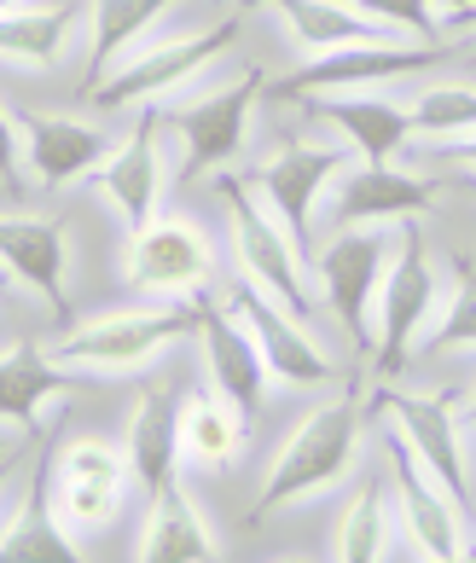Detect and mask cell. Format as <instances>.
<instances>
[{"label":"cell","instance_id":"6da1fadb","mask_svg":"<svg viewBox=\"0 0 476 563\" xmlns=\"http://www.w3.org/2000/svg\"><path fill=\"white\" fill-rule=\"evenodd\" d=\"M355 459H361V407H355V389H348L337 401L308 412L291 430V442L274 453L267 483L256 494V517H274L285 506H302V499H320L325 488H337L355 471Z\"/></svg>","mask_w":476,"mask_h":563},{"label":"cell","instance_id":"7a4b0ae2","mask_svg":"<svg viewBox=\"0 0 476 563\" xmlns=\"http://www.w3.org/2000/svg\"><path fill=\"white\" fill-rule=\"evenodd\" d=\"M198 331V308L186 302H163V308H129V314H106V320H88L65 331L53 343V361L81 366V372H134L146 366L157 349H169L180 338Z\"/></svg>","mask_w":476,"mask_h":563},{"label":"cell","instance_id":"3957f363","mask_svg":"<svg viewBox=\"0 0 476 563\" xmlns=\"http://www.w3.org/2000/svg\"><path fill=\"white\" fill-rule=\"evenodd\" d=\"M442 58H447L442 41H401V35H384V41H348V47L314 53L302 70H291V76H285L279 88H274V99L384 88V81H401V76H412V70L442 65Z\"/></svg>","mask_w":476,"mask_h":563},{"label":"cell","instance_id":"277c9868","mask_svg":"<svg viewBox=\"0 0 476 563\" xmlns=\"http://www.w3.org/2000/svg\"><path fill=\"white\" fill-rule=\"evenodd\" d=\"M430 314H436V267H430L424 233L412 221H401V250L384 274L378 320H372V361H378V372H401L412 361Z\"/></svg>","mask_w":476,"mask_h":563},{"label":"cell","instance_id":"5b68a950","mask_svg":"<svg viewBox=\"0 0 476 563\" xmlns=\"http://www.w3.org/2000/svg\"><path fill=\"white\" fill-rule=\"evenodd\" d=\"M215 186H221L226 210H233V250H239L244 279H251L256 290H267L279 308H291V314L308 325V320H314V297H308V285H302L297 239L285 233V221H274V216L256 210V198L244 192V180L215 175Z\"/></svg>","mask_w":476,"mask_h":563},{"label":"cell","instance_id":"8992f818","mask_svg":"<svg viewBox=\"0 0 476 563\" xmlns=\"http://www.w3.org/2000/svg\"><path fill=\"white\" fill-rule=\"evenodd\" d=\"M215 274V250L198 233V221L186 216H152L146 227H134L129 250H122V279L152 297H192Z\"/></svg>","mask_w":476,"mask_h":563},{"label":"cell","instance_id":"52a82bcc","mask_svg":"<svg viewBox=\"0 0 476 563\" xmlns=\"http://www.w3.org/2000/svg\"><path fill=\"white\" fill-rule=\"evenodd\" d=\"M262 93V70H244L239 81L192 99V106H175L163 111V122L180 134L186 145V163H180V180H203V175H221L226 163L244 152V134H251V106Z\"/></svg>","mask_w":476,"mask_h":563},{"label":"cell","instance_id":"ba28073f","mask_svg":"<svg viewBox=\"0 0 476 563\" xmlns=\"http://www.w3.org/2000/svg\"><path fill=\"white\" fill-rule=\"evenodd\" d=\"M239 35V12L233 18H221L215 30H198V35H169V41H157V47H146L140 58H129L122 70H111L99 88L88 93V106L93 111H122V106H146V99L157 93H169L180 88V81H192L210 58L226 47V41Z\"/></svg>","mask_w":476,"mask_h":563},{"label":"cell","instance_id":"9c48e42d","mask_svg":"<svg viewBox=\"0 0 476 563\" xmlns=\"http://www.w3.org/2000/svg\"><path fill=\"white\" fill-rule=\"evenodd\" d=\"M314 274H320V297H325L331 314L343 320V331L372 349V314H378V290H384V274H389V239L366 233V227H355V233L343 227V233L320 250Z\"/></svg>","mask_w":476,"mask_h":563},{"label":"cell","instance_id":"30bf717a","mask_svg":"<svg viewBox=\"0 0 476 563\" xmlns=\"http://www.w3.org/2000/svg\"><path fill=\"white\" fill-rule=\"evenodd\" d=\"M389 430V459H396V494H401V529L419 563H453L465 558V506L453 499L436 476L419 465V453L407 448V435L384 419Z\"/></svg>","mask_w":476,"mask_h":563},{"label":"cell","instance_id":"8fae6325","mask_svg":"<svg viewBox=\"0 0 476 563\" xmlns=\"http://www.w3.org/2000/svg\"><path fill=\"white\" fill-rule=\"evenodd\" d=\"M129 476H134V465L111 442H99V435L65 442L53 459V511L65 517L70 529H106L122 511Z\"/></svg>","mask_w":476,"mask_h":563},{"label":"cell","instance_id":"7c38bea8","mask_svg":"<svg viewBox=\"0 0 476 563\" xmlns=\"http://www.w3.org/2000/svg\"><path fill=\"white\" fill-rule=\"evenodd\" d=\"M355 163V145H308V140H291L285 152H274L256 169V180L244 186H262V198L274 203V216L285 221L291 239H308V227L320 216V198L337 186V175Z\"/></svg>","mask_w":476,"mask_h":563},{"label":"cell","instance_id":"4fadbf2b","mask_svg":"<svg viewBox=\"0 0 476 563\" xmlns=\"http://www.w3.org/2000/svg\"><path fill=\"white\" fill-rule=\"evenodd\" d=\"M378 412L407 435V448L419 453V465L465 506V499H471L465 435H460V419H453V407L442 401V395H407V389L396 395V389H384V395H378Z\"/></svg>","mask_w":476,"mask_h":563},{"label":"cell","instance_id":"5bb4252c","mask_svg":"<svg viewBox=\"0 0 476 563\" xmlns=\"http://www.w3.org/2000/svg\"><path fill=\"white\" fill-rule=\"evenodd\" d=\"M436 210V186L424 175H407L396 163H348L331 186V227H366V221H419Z\"/></svg>","mask_w":476,"mask_h":563},{"label":"cell","instance_id":"9a60e30c","mask_svg":"<svg viewBox=\"0 0 476 563\" xmlns=\"http://www.w3.org/2000/svg\"><path fill=\"white\" fill-rule=\"evenodd\" d=\"M233 314L251 325V338L262 343V361L279 384H331L325 349L308 338V325L291 314V308H279L267 290H256L251 279H244L233 290Z\"/></svg>","mask_w":476,"mask_h":563},{"label":"cell","instance_id":"2e32d148","mask_svg":"<svg viewBox=\"0 0 476 563\" xmlns=\"http://www.w3.org/2000/svg\"><path fill=\"white\" fill-rule=\"evenodd\" d=\"M18 134L30 145V169H35V192H65L70 180L93 175L117 145L111 134L88 129L76 117H47V111H18Z\"/></svg>","mask_w":476,"mask_h":563},{"label":"cell","instance_id":"e0dca14e","mask_svg":"<svg viewBox=\"0 0 476 563\" xmlns=\"http://www.w3.org/2000/svg\"><path fill=\"white\" fill-rule=\"evenodd\" d=\"M157 129H163V111H140L134 134L117 145V152L93 169V186L111 210L134 227H146L157 216V198H163V163H157Z\"/></svg>","mask_w":476,"mask_h":563},{"label":"cell","instance_id":"ac0fdd59","mask_svg":"<svg viewBox=\"0 0 476 563\" xmlns=\"http://www.w3.org/2000/svg\"><path fill=\"white\" fill-rule=\"evenodd\" d=\"M198 343H203V361H210V378L215 389L233 401L244 419L262 407V389H267V361H262V343L251 338L233 308H198Z\"/></svg>","mask_w":476,"mask_h":563},{"label":"cell","instance_id":"d6986e66","mask_svg":"<svg viewBox=\"0 0 476 563\" xmlns=\"http://www.w3.org/2000/svg\"><path fill=\"white\" fill-rule=\"evenodd\" d=\"M0 267H12V279L41 290V302L58 320L70 314L65 297V227L47 216H0Z\"/></svg>","mask_w":476,"mask_h":563},{"label":"cell","instance_id":"ffe728a7","mask_svg":"<svg viewBox=\"0 0 476 563\" xmlns=\"http://www.w3.org/2000/svg\"><path fill=\"white\" fill-rule=\"evenodd\" d=\"M308 111L337 122L343 140L361 152V163H396V152L419 134L412 111H401L396 99H378V93H320V99H308Z\"/></svg>","mask_w":476,"mask_h":563},{"label":"cell","instance_id":"44dd1931","mask_svg":"<svg viewBox=\"0 0 476 563\" xmlns=\"http://www.w3.org/2000/svg\"><path fill=\"white\" fill-rule=\"evenodd\" d=\"M140 563H221V540L203 529V511L192 506V494L180 488V476L169 488L152 494Z\"/></svg>","mask_w":476,"mask_h":563},{"label":"cell","instance_id":"7402d4cb","mask_svg":"<svg viewBox=\"0 0 476 563\" xmlns=\"http://www.w3.org/2000/svg\"><path fill=\"white\" fill-rule=\"evenodd\" d=\"M0 563H88L81 547L65 534V517L53 511V476L47 471L30 476L24 506L0 529Z\"/></svg>","mask_w":476,"mask_h":563},{"label":"cell","instance_id":"603a6c76","mask_svg":"<svg viewBox=\"0 0 476 563\" xmlns=\"http://www.w3.org/2000/svg\"><path fill=\"white\" fill-rule=\"evenodd\" d=\"M180 401L163 384H146L134 401V424H129V465L134 476L146 483L152 494L175 483V465H180Z\"/></svg>","mask_w":476,"mask_h":563},{"label":"cell","instance_id":"cb8c5ba5","mask_svg":"<svg viewBox=\"0 0 476 563\" xmlns=\"http://www.w3.org/2000/svg\"><path fill=\"white\" fill-rule=\"evenodd\" d=\"M65 389H76V372L53 361V349L18 343L0 354V419L7 424H41V407Z\"/></svg>","mask_w":476,"mask_h":563},{"label":"cell","instance_id":"d4e9b609","mask_svg":"<svg viewBox=\"0 0 476 563\" xmlns=\"http://www.w3.org/2000/svg\"><path fill=\"white\" fill-rule=\"evenodd\" d=\"M180 448H186V459H198V465L226 471L244 453V412L226 401L221 389L215 395L192 389L180 401Z\"/></svg>","mask_w":476,"mask_h":563},{"label":"cell","instance_id":"484cf974","mask_svg":"<svg viewBox=\"0 0 476 563\" xmlns=\"http://www.w3.org/2000/svg\"><path fill=\"white\" fill-rule=\"evenodd\" d=\"M244 7H274L297 30V41L308 53H331V47H348V41H384L389 35L384 24H372L366 12L343 7V0H244Z\"/></svg>","mask_w":476,"mask_h":563},{"label":"cell","instance_id":"4316f807","mask_svg":"<svg viewBox=\"0 0 476 563\" xmlns=\"http://www.w3.org/2000/svg\"><path fill=\"white\" fill-rule=\"evenodd\" d=\"M70 30H76V0H58V7H7L0 12V58L47 70V65H58Z\"/></svg>","mask_w":476,"mask_h":563},{"label":"cell","instance_id":"83f0119b","mask_svg":"<svg viewBox=\"0 0 476 563\" xmlns=\"http://www.w3.org/2000/svg\"><path fill=\"white\" fill-rule=\"evenodd\" d=\"M175 0H93V53H88V76H81V93H93L99 81L111 76L117 53L134 47L140 30L152 24L157 12H169Z\"/></svg>","mask_w":476,"mask_h":563},{"label":"cell","instance_id":"f1b7e54d","mask_svg":"<svg viewBox=\"0 0 476 563\" xmlns=\"http://www.w3.org/2000/svg\"><path fill=\"white\" fill-rule=\"evenodd\" d=\"M384 552H389V499L378 476H366L337 523V563H384Z\"/></svg>","mask_w":476,"mask_h":563},{"label":"cell","instance_id":"f546056e","mask_svg":"<svg viewBox=\"0 0 476 563\" xmlns=\"http://www.w3.org/2000/svg\"><path fill=\"white\" fill-rule=\"evenodd\" d=\"M412 129H419L424 140L476 134V88L471 81H436V88H419V99H412Z\"/></svg>","mask_w":476,"mask_h":563},{"label":"cell","instance_id":"4dcf8cb0","mask_svg":"<svg viewBox=\"0 0 476 563\" xmlns=\"http://www.w3.org/2000/svg\"><path fill=\"white\" fill-rule=\"evenodd\" d=\"M447 349H476V274L471 267H460L447 308L430 314V325L419 331V349L412 354H447Z\"/></svg>","mask_w":476,"mask_h":563},{"label":"cell","instance_id":"1f68e13d","mask_svg":"<svg viewBox=\"0 0 476 563\" xmlns=\"http://www.w3.org/2000/svg\"><path fill=\"white\" fill-rule=\"evenodd\" d=\"M355 12H366L372 24L396 30V35H412V41H442V24H436V7L430 0H348Z\"/></svg>","mask_w":476,"mask_h":563},{"label":"cell","instance_id":"d6a6232c","mask_svg":"<svg viewBox=\"0 0 476 563\" xmlns=\"http://www.w3.org/2000/svg\"><path fill=\"white\" fill-rule=\"evenodd\" d=\"M18 145H24V134H18L12 111L0 106V186H7L12 198H24V175H18Z\"/></svg>","mask_w":476,"mask_h":563},{"label":"cell","instance_id":"836d02e7","mask_svg":"<svg viewBox=\"0 0 476 563\" xmlns=\"http://www.w3.org/2000/svg\"><path fill=\"white\" fill-rule=\"evenodd\" d=\"M430 152L442 163H460V169L476 175V134H460V140H430Z\"/></svg>","mask_w":476,"mask_h":563},{"label":"cell","instance_id":"e575fe53","mask_svg":"<svg viewBox=\"0 0 476 563\" xmlns=\"http://www.w3.org/2000/svg\"><path fill=\"white\" fill-rule=\"evenodd\" d=\"M430 7L447 12V18H460V12H471V7H476V0H430Z\"/></svg>","mask_w":476,"mask_h":563},{"label":"cell","instance_id":"d590c367","mask_svg":"<svg viewBox=\"0 0 476 563\" xmlns=\"http://www.w3.org/2000/svg\"><path fill=\"white\" fill-rule=\"evenodd\" d=\"M447 30H476V7H471V12H460V18H447Z\"/></svg>","mask_w":476,"mask_h":563},{"label":"cell","instance_id":"8d00e7d4","mask_svg":"<svg viewBox=\"0 0 476 563\" xmlns=\"http://www.w3.org/2000/svg\"><path fill=\"white\" fill-rule=\"evenodd\" d=\"M465 424H476V384H471V395H465Z\"/></svg>","mask_w":476,"mask_h":563},{"label":"cell","instance_id":"74e56055","mask_svg":"<svg viewBox=\"0 0 476 563\" xmlns=\"http://www.w3.org/2000/svg\"><path fill=\"white\" fill-rule=\"evenodd\" d=\"M7 476H12V453H0V488H7Z\"/></svg>","mask_w":476,"mask_h":563},{"label":"cell","instance_id":"f35d334b","mask_svg":"<svg viewBox=\"0 0 476 563\" xmlns=\"http://www.w3.org/2000/svg\"><path fill=\"white\" fill-rule=\"evenodd\" d=\"M7 285H12V267H0V297H7Z\"/></svg>","mask_w":476,"mask_h":563},{"label":"cell","instance_id":"ab89813d","mask_svg":"<svg viewBox=\"0 0 476 563\" xmlns=\"http://www.w3.org/2000/svg\"><path fill=\"white\" fill-rule=\"evenodd\" d=\"M453 563H476V552H465V558H453Z\"/></svg>","mask_w":476,"mask_h":563},{"label":"cell","instance_id":"60d3db41","mask_svg":"<svg viewBox=\"0 0 476 563\" xmlns=\"http://www.w3.org/2000/svg\"><path fill=\"white\" fill-rule=\"evenodd\" d=\"M7 7H12V0H0V12H7Z\"/></svg>","mask_w":476,"mask_h":563},{"label":"cell","instance_id":"b9f144b4","mask_svg":"<svg viewBox=\"0 0 476 563\" xmlns=\"http://www.w3.org/2000/svg\"><path fill=\"white\" fill-rule=\"evenodd\" d=\"M471 186H476V175H471Z\"/></svg>","mask_w":476,"mask_h":563},{"label":"cell","instance_id":"7bdbcfd3","mask_svg":"<svg viewBox=\"0 0 476 563\" xmlns=\"http://www.w3.org/2000/svg\"><path fill=\"white\" fill-rule=\"evenodd\" d=\"M471 65H476V58H471Z\"/></svg>","mask_w":476,"mask_h":563},{"label":"cell","instance_id":"ee69618b","mask_svg":"<svg viewBox=\"0 0 476 563\" xmlns=\"http://www.w3.org/2000/svg\"><path fill=\"white\" fill-rule=\"evenodd\" d=\"M0 453H7V448H0Z\"/></svg>","mask_w":476,"mask_h":563},{"label":"cell","instance_id":"f6af8a7d","mask_svg":"<svg viewBox=\"0 0 476 563\" xmlns=\"http://www.w3.org/2000/svg\"><path fill=\"white\" fill-rule=\"evenodd\" d=\"M291 563H297V558H291Z\"/></svg>","mask_w":476,"mask_h":563}]
</instances>
